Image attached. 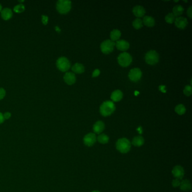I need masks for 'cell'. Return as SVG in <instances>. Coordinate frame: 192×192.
Here are the masks:
<instances>
[{"instance_id": "1", "label": "cell", "mask_w": 192, "mask_h": 192, "mask_svg": "<svg viewBox=\"0 0 192 192\" xmlns=\"http://www.w3.org/2000/svg\"><path fill=\"white\" fill-rule=\"evenodd\" d=\"M116 110V106L112 101H105L102 104L100 107V114L107 117L112 114Z\"/></svg>"}, {"instance_id": "2", "label": "cell", "mask_w": 192, "mask_h": 192, "mask_svg": "<svg viewBox=\"0 0 192 192\" xmlns=\"http://www.w3.org/2000/svg\"><path fill=\"white\" fill-rule=\"evenodd\" d=\"M117 150L122 153H126L131 149V143L126 138L118 139L116 142Z\"/></svg>"}, {"instance_id": "3", "label": "cell", "mask_w": 192, "mask_h": 192, "mask_svg": "<svg viewBox=\"0 0 192 192\" xmlns=\"http://www.w3.org/2000/svg\"><path fill=\"white\" fill-rule=\"evenodd\" d=\"M71 1L69 0H59L57 3V9L62 14L68 13L71 10Z\"/></svg>"}, {"instance_id": "4", "label": "cell", "mask_w": 192, "mask_h": 192, "mask_svg": "<svg viewBox=\"0 0 192 192\" xmlns=\"http://www.w3.org/2000/svg\"><path fill=\"white\" fill-rule=\"evenodd\" d=\"M145 59L146 63L154 65L159 61V55L155 50H150L146 54Z\"/></svg>"}, {"instance_id": "5", "label": "cell", "mask_w": 192, "mask_h": 192, "mask_svg": "<svg viewBox=\"0 0 192 192\" xmlns=\"http://www.w3.org/2000/svg\"><path fill=\"white\" fill-rule=\"evenodd\" d=\"M132 59L130 54L124 52L121 54L118 57V62L119 64L124 67H126L131 63Z\"/></svg>"}, {"instance_id": "6", "label": "cell", "mask_w": 192, "mask_h": 192, "mask_svg": "<svg viewBox=\"0 0 192 192\" xmlns=\"http://www.w3.org/2000/svg\"><path fill=\"white\" fill-rule=\"evenodd\" d=\"M115 43L110 39H107L104 41L100 45V49L103 53L105 54L112 53L114 50Z\"/></svg>"}, {"instance_id": "7", "label": "cell", "mask_w": 192, "mask_h": 192, "mask_svg": "<svg viewBox=\"0 0 192 192\" xmlns=\"http://www.w3.org/2000/svg\"><path fill=\"white\" fill-rule=\"evenodd\" d=\"M57 66L61 71L66 72L70 68L71 63L67 57H62L57 61Z\"/></svg>"}, {"instance_id": "8", "label": "cell", "mask_w": 192, "mask_h": 192, "mask_svg": "<svg viewBox=\"0 0 192 192\" xmlns=\"http://www.w3.org/2000/svg\"><path fill=\"white\" fill-rule=\"evenodd\" d=\"M142 72L141 70L138 68L132 69L128 73V77L130 79V80L134 82H137L140 80L142 77Z\"/></svg>"}, {"instance_id": "9", "label": "cell", "mask_w": 192, "mask_h": 192, "mask_svg": "<svg viewBox=\"0 0 192 192\" xmlns=\"http://www.w3.org/2000/svg\"><path fill=\"white\" fill-rule=\"evenodd\" d=\"M96 135L94 133H89L87 135H86L83 138V142L86 146H91L96 142Z\"/></svg>"}, {"instance_id": "10", "label": "cell", "mask_w": 192, "mask_h": 192, "mask_svg": "<svg viewBox=\"0 0 192 192\" xmlns=\"http://www.w3.org/2000/svg\"><path fill=\"white\" fill-rule=\"evenodd\" d=\"M172 174L176 179L182 180L184 175V168L180 166H176L174 167L172 171Z\"/></svg>"}, {"instance_id": "11", "label": "cell", "mask_w": 192, "mask_h": 192, "mask_svg": "<svg viewBox=\"0 0 192 192\" xmlns=\"http://www.w3.org/2000/svg\"><path fill=\"white\" fill-rule=\"evenodd\" d=\"M188 20L186 18L182 17H179L175 18V24L176 27L179 29H184L188 25Z\"/></svg>"}, {"instance_id": "12", "label": "cell", "mask_w": 192, "mask_h": 192, "mask_svg": "<svg viewBox=\"0 0 192 192\" xmlns=\"http://www.w3.org/2000/svg\"><path fill=\"white\" fill-rule=\"evenodd\" d=\"M115 45L118 50L122 51H125L128 50L130 47L129 43L127 41L124 40V39H120V40L117 41V42L115 43Z\"/></svg>"}, {"instance_id": "13", "label": "cell", "mask_w": 192, "mask_h": 192, "mask_svg": "<svg viewBox=\"0 0 192 192\" xmlns=\"http://www.w3.org/2000/svg\"><path fill=\"white\" fill-rule=\"evenodd\" d=\"M64 80L65 83H67L69 85L74 84L76 81L75 73L72 72H67L64 75Z\"/></svg>"}, {"instance_id": "14", "label": "cell", "mask_w": 192, "mask_h": 192, "mask_svg": "<svg viewBox=\"0 0 192 192\" xmlns=\"http://www.w3.org/2000/svg\"><path fill=\"white\" fill-rule=\"evenodd\" d=\"M132 12L138 18L142 17L146 14V10L144 7L140 5H136L132 9Z\"/></svg>"}, {"instance_id": "15", "label": "cell", "mask_w": 192, "mask_h": 192, "mask_svg": "<svg viewBox=\"0 0 192 192\" xmlns=\"http://www.w3.org/2000/svg\"><path fill=\"white\" fill-rule=\"evenodd\" d=\"M105 128V125L103 122L102 121H98L93 126V131L98 134H99L103 131Z\"/></svg>"}, {"instance_id": "16", "label": "cell", "mask_w": 192, "mask_h": 192, "mask_svg": "<svg viewBox=\"0 0 192 192\" xmlns=\"http://www.w3.org/2000/svg\"><path fill=\"white\" fill-rule=\"evenodd\" d=\"M123 98V93L120 90H116L112 93L110 98L113 102H120Z\"/></svg>"}, {"instance_id": "17", "label": "cell", "mask_w": 192, "mask_h": 192, "mask_svg": "<svg viewBox=\"0 0 192 192\" xmlns=\"http://www.w3.org/2000/svg\"><path fill=\"white\" fill-rule=\"evenodd\" d=\"M72 70L75 73L81 74L85 71V67L82 64L77 63L73 65L72 67Z\"/></svg>"}, {"instance_id": "18", "label": "cell", "mask_w": 192, "mask_h": 192, "mask_svg": "<svg viewBox=\"0 0 192 192\" xmlns=\"http://www.w3.org/2000/svg\"><path fill=\"white\" fill-rule=\"evenodd\" d=\"M142 23L148 27H152L155 24V20L152 17L146 16L143 18Z\"/></svg>"}, {"instance_id": "19", "label": "cell", "mask_w": 192, "mask_h": 192, "mask_svg": "<svg viewBox=\"0 0 192 192\" xmlns=\"http://www.w3.org/2000/svg\"><path fill=\"white\" fill-rule=\"evenodd\" d=\"M13 16V12L9 8H5L1 10V17L4 20H8Z\"/></svg>"}, {"instance_id": "20", "label": "cell", "mask_w": 192, "mask_h": 192, "mask_svg": "<svg viewBox=\"0 0 192 192\" xmlns=\"http://www.w3.org/2000/svg\"><path fill=\"white\" fill-rule=\"evenodd\" d=\"M179 186L181 190L183 191H189L192 189V185L190 182L186 179L181 182Z\"/></svg>"}, {"instance_id": "21", "label": "cell", "mask_w": 192, "mask_h": 192, "mask_svg": "<svg viewBox=\"0 0 192 192\" xmlns=\"http://www.w3.org/2000/svg\"><path fill=\"white\" fill-rule=\"evenodd\" d=\"M144 139L141 136H135V138H134V139H132V144L136 147L141 146L144 144Z\"/></svg>"}, {"instance_id": "22", "label": "cell", "mask_w": 192, "mask_h": 192, "mask_svg": "<svg viewBox=\"0 0 192 192\" xmlns=\"http://www.w3.org/2000/svg\"><path fill=\"white\" fill-rule=\"evenodd\" d=\"M121 36V32L120 30L118 29H113V31H112L110 32V40L112 41H118V39H120V37Z\"/></svg>"}, {"instance_id": "23", "label": "cell", "mask_w": 192, "mask_h": 192, "mask_svg": "<svg viewBox=\"0 0 192 192\" xmlns=\"http://www.w3.org/2000/svg\"><path fill=\"white\" fill-rule=\"evenodd\" d=\"M184 7L180 5H177L173 7L172 9V14L175 17H179L180 15L183 13Z\"/></svg>"}, {"instance_id": "24", "label": "cell", "mask_w": 192, "mask_h": 192, "mask_svg": "<svg viewBox=\"0 0 192 192\" xmlns=\"http://www.w3.org/2000/svg\"><path fill=\"white\" fill-rule=\"evenodd\" d=\"M97 140L98 141V142L100 143V144H107L109 142V137L108 136L104 134H102L98 136Z\"/></svg>"}, {"instance_id": "25", "label": "cell", "mask_w": 192, "mask_h": 192, "mask_svg": "<svg viewBox=\"0 0 192 192\" xmlns=\"http://www.w3.org/2000/svg\"><path fill=\"white\" fill-rule=\"evenodd\" d=\"M175 110L176 112V113L177 114H179V115H183V114H184L186 112V109H185V107L183 104H179L178 105H176L175 108Z\"/></svg>"}, {"instance_id": "26", "label": "cell", "mask_w": 192, "mask_h": 192, "mask_svg": "<svg viewBox=\"0 0 192 192\" xmlns=\"http://www.w3.org/2000/svg\"><path fill=\"white\" fill-rule=\"evenodd\" d=\"M133 27L136 29H140L142 27V21L140 18H136L132 22Z\"/></svg>"}, {"instance_id": "27", "label": "cell", "mask_w": 192, "mask_h": 192, "mask_svg": "<svg viewBox=\"0 0 192 192\" xmlns=\"http://www.w3.org/2000/svg\"><path fill=\"white\" fill-rule=\"evenodd\" d=\"M175 20V17L172 13H168V14L165 17V20L167 23L172 24L173 23Z\"/></svg>"}, {"instance_id": "28", "label": "cell", "mask_w": 192, "mask_h": 192, "mask_svg": "<svg viewBox=\"0 0 192 192\" xmlns=\"http://www.w3.org/2000/svg\"><path fill=\"white\" fill-rule=\"evenodd\" d=\"M183 93L186 96H190L192 93V86L190 85L185 86V88L183 90Z\"/></svg>"}, {"instance_id": "29", "label": "cell", "mask_w": 192, "mask_h": 192, "mask_svg": "<svg viewBox=\"0 0 192 192\" xmlns=\"http://www.w3.org/2000/svg\"><path fill=\"white\" fill-rule=\"evenodd\" d=\"M24 9H25V6L23 4H22L17 5L14 7V10L16 13H19L23 12V11L24 10Z\"/></svg>"}, {"instance_id": "30", "label": "cell", "mask_w": 192, "mask_h": 192, "mask_svg": "<svg viewBox=\"0 0 192 192\" xmlns=\"http://www.w3.org/2000/svg\"><path fill=\"white\" fill-rule=\"evenodd\" d=\"M180 183H181L180 180H179V179H174V180L172 181V185L173 186V187L176 188V187H178V186H180Z\"/></svg>"}, {"instance_id": "31", "label": "cell", "mask_w": 192, "mask_h": 192, "mask_svg": "<svg viewBox=\"0 0 192 192\" xmlns=\"http://www.w3.org/2000/svg\"><path fill=\"white\" fill-rule=\"evenodd\" d=\"M6 95V91L3 88H0V100L2 99Z\"/></svg>"}, {"instance_id": "32", "label": "cell", "mask_w": 192, "mask_h": 192, "mask_svg": "<svg viewBox=\"0 0 192 192\" xmlns=\"http://www.w3.org/2000/svg\"><path fill=\"white\" fill-rule=\"evenodd\" d=\"M100 73V71L99 69H96L93 72V74H92V77H96L99 76Z\"/></svg>"}, {"instance_id": "33", "label": "cell", "mask_w": 192, "mask_h": 192, "mask_svg": "<svg viewBox=\"0 0 192 192\" xmlns=\"http://www.w3.org/2000/svg\"><path fill=\"white\" fill-rule=\"evenodd\" d=\"M48 17L46 15H42V21L43 24H47V22H48Z\"/></svg>"}, {"instance_id": "34", "label": "cell", "mask_w": 192, "mask_h": 192, "mask_svg": "<svg viewBox=\"0 0 192 192\" xmlns=\"http://www.w3.org/2000/svg\"><path fill=\"white\" fill-rule=\"evenodd\" d=\"M187 15L188 16L189 18H192V6H189V7L188 8V10H187Z\"/></svg>"}, {"instance_id": "35", "label": "cell", "mask_w": 192, "mask_h": 192, "mask_svg": "<svg viewBox=\"0 0 192 192\" xmlns=\"http://www.w3.org/2000/svg\"><path fill=\"white\" fill-rule=\"evenodd\" d=\"M3 116H4V119L5 120H7V119H9V118H10V117H11V113H9V112H6L5 113H4V114H3Z\"/></svg>"}, {"instance_id": "36", "label": "cell", "mask_w": 192, "mask_h": 192, "mask_svg": "<svg viewBox=\"0 0 192 192\" xmlns=\"http://www.w3.org/2000/svg\"><path fill=\"white\" fill-rule=\"evenodd\" d=\"M5 119H4V116L0 112V124H2L4 122Z\"/></svg>"}, {"instance_id": "37", "label": "cell", "mask_w": 192, "mask_h": 192, "mask_svg": "<svg viewBox=\"0 0 192 192\" xmlns=\"http://www.w3.org/2000/svg\"><path fill=\"white\" fill-rule=\"evenodd\" d=\"M165 87H165L164 86L162 85L160 86V89L162 91H163V92H164V89Z\"/></svg>"}, {"instance_id": "38", "label": "cell", "mask_w": 192, "mask_h": 192, "mask_svg": "<svg viewBox=\"0 0 192 192\" xmlns=\"http://www.w3.org/2000/svg\"><path fill=\"white\" fill-rule=\"evenodd\" d=\"M2 10V6H1V5L0 4V11Z\"/></svg>"}, {"instance_id": "39", "label": "cell", "mask_w": 192, "mask_h": 192, "mask_svg": "<svg viewBox=\"0 0 192 192\" xmlns=\"http://www.w3.org/2000/svg\"><path fill=\"white\" fill-rule=\"evenodd\" d=\"M91 192H100L99 190H94V191H92Z\"/></svg>"}]
</instances>
